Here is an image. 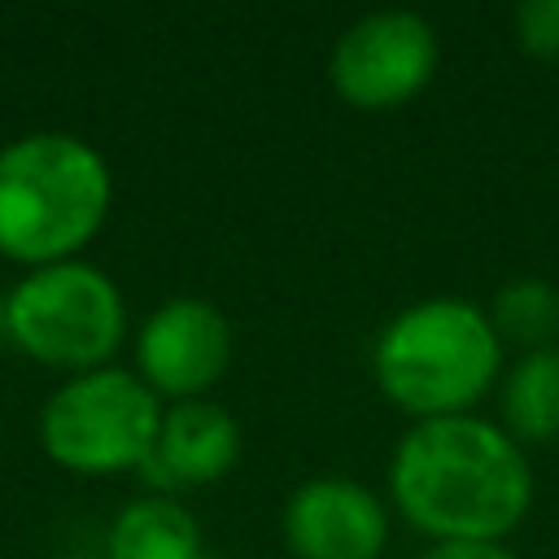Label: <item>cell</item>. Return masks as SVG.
Wrapping results in <instances>:
<instances>
[{"label": "cell", "mask_w": 559, "mask_h": 559, "mask_svg": "<svg viewBox=\"0 0 559 559\" xmlns=\"http://www.w3.org/2000/svg\"><path fill=\"white\" fill-rule=\"evenodd\" d=\"M240 459V424L231 419L227 406L192 397L175 402L162 415L153 454L144 459V472L162 485H210L231 472Z\"/></svg>", "instance_id": "obj_9"}, {"label": "cell", "mask_w": 559, "mask_h": 559, "mask_svg": "<svg viewBox=\"0 0 559 559\" xmlns=\"http://www.w3.org/2000/svg\"><path fill=\"white\" fill-rule=\"evenodd\" d=\"M511 26H515V39H520L524 52L559 61V0H524V4H515Z\"/></svg>", "instance_id": "obj_13"}, {"label": "cell", "mask_w": 559, "mask_h": 559, "mask_svg": "<svg viewBox=\"0 0 559 559\" xmlns=\"http://www.w3.org/2000/svg\"><path fill=\"white\" fill-rule=\"evenodd\" d=\"M135 358H140L144 384L153 393L192 402L227 371L231 328L214 301L170 297L144 319Z\"/></svg>", "instance_id": "obj_7"}, {"label": "cell", "mask_w": 559, "mask_h": 559, "mask_svg": "<svg viewBox=\"0 0 559 559\" xmlns=\"http://www.w3.org/2000/svg\"><path fill=\"white\" fill-rule=\"evenodd\" d=\"M419 559H515L502 542H432Z\"/></svg>", "instance_id": "obj_14"}, {"label": "cell", "mask_w": 559, "mask_h": 559, "mask_svg": "<svg viewBox=\"0 0 559 559\" xmlns=\"http://www.w3.org/2000/svg\"><path fill=\"white\" fill-rule=\"evenodd\" d=\"M437 57L441 44L428 17L411 9H380L341 31L328 79L354 109H397L428 87Z\"/></svg>", "instance_id": "obj_6"}, {"label": "cell", "mask_w": 559, "mask_h": 559, "mask_svg": "<svg viewBox=\"0 0 559 559\" xmlns=\"http://www.w3.org/2000/svg\"><path fill=\"white\" fill-rule=\"evenodd\" d=\"M70 559H83V555H70Z\"/></svg>", "instance_id": "obj_15"}, {"label": "cell", "mask_w": 559, "mask_h": 559, "mask_svg": "<svg viewBox=\"0 0 559 559\" xmlns=\"http://www.w3.org/2000/svg\"><path fill=\"white\" fill-rule=\"evenodd\" d=\"M397 511L437 542H502L533 502L520 441L476 415L419 419L393 450Z\"/></svg>", "instance_id": "obj_1"}, {"label": "cell", "mask_w": 559, "mask_h": 559, "mask_svg": "<svg viewBox=\"0 0 559 559\" xmlns=\"http://www.w3.org/2000/svg\"><path fill=\"white\" fill-rule=\"evenodd\" d=\"M4 323L31 358L48 367L96 371L122 345L127 310L105 271L87 262H52L35 266L13 288Z\"/></svg>", "instance_id": "obj_5"}, {"label": "cell", "mask_w": 559, "mask_h": 559, "mask_svg": "<svg viewBox=\"0 0 559 559\" xmlns=\"http://www.w3.org/2000/svg\"><path fill=\"white\" fill-rule=\"evenodd\" d=\"M109 210L105 157L66 131H39L0 153V253L35 266L70 262Z\"/></svg>", "instance_id": "obj_3"}, {"label": "cell", "mask_w": 559, "mask_h": 559, "mask_svg": "<svg viewBox=\"0 0 559 559\" xmlns=\"http://www.w3.org/2000/svg\"><path fill=\"white\" fill-rule=\"evenodd\" d=\"M502 419L515 441L559 437V345L528 349L502 380Z\"/></svg>", "instance_id": "obj_11"}, {"label": "cell", "mask_w": 559, "mask_h": 559, "mask_svg": "<svg viewBox=\"0 0 559 559\" xmlns=\"http://www.w3.org/2000/svg\"><path fill=\"white\" fill-rule=\"evenodd\" d=\"M105 550L109 559H205L192 511L162 493L122 507Z\"/></svg>", "instance_id": "obj_10"}, {"label": "cell", "mask_w": 559, "mask_h": 559, "mask_svg": "<svg viewBox=\"0 0 559 559\" xmlns=\"http://www.w3.org/2000/svg\"><path fill=\"white\" fill-rule=\"evenodd\" d=\"M162 428L157 393L118 367H96L61 384L44 415L39 437L52 463L87 476L144 467Z\"/></svg>", "instance_id": "obj_4"}, {"label": "cell", "mask_w": 559, "mask_h": 559, "mask_svg": "<svg viewBox=\"0 0 559 559\" xmlns=\"http://www.w3.org/2000/svg\"><path fill=\"white\" fill-rule=\"evenodd\" d=\"M280 528L297 559H380L389 542L384 502L349 476L301 480L284 502Z\"/></svg>", "instance_id": "obj_8"}, {"label": "cell", "mask_w": 559, "mask_h": 559, "mask_svg": "<svg viewBox=\"0 0 559 559\" xmlns=\"http://www.w3.org/2000/svg\"><path fill=\"white\" fill-rule=\"evenodd\" d=\"M498 362L502 341L489 310L467 297H424L402 306L371 349L380 393L419 419L467 415L493 384Z\"/></svg>", "instance_id": "obj_2"}, {"label": "cell", "mask_w": 559, "mask_h": 559, "mask_svg": "<svg viewBox=\"0 0 559 559\" xmlns=\"http://www.w3.org/2000/svg\"><path fill=\"white\" fill-rule=\"evenodd\" d=\"M489 323L498 341H515L524 349H546L559 336V288L542 275H515L493 293Z\"/></svg>", "instance_id": "obj_12"}]
</instances>
